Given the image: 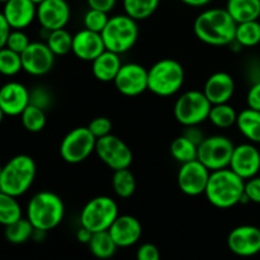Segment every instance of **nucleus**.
<instances>
[{"instance_id": "f257e3e1", "label": "nucleus", "mask_w": 260, "mask_h": 260, "mask_svg": "<svg viewBox=\"0 0 260 260\" xmlns=\"http://www.w3.org/2000/svg\"><path fill=\"white\" fill-rule=\"evenodd\" d=\"M238 23L222 8H211L197 15L193 23L194 35L208 46H229L235 41Z\"/></svg>"}, {"instance_id": "f03ea898", "label": "nucleus", "mask_w": 260, "mask_h": 260, "mask_svg": "<svg viewBox=\"0 0 260 260\" xmlns=\"http://www.w3.org/2000/svg\"><path fill=\"white\" fill-rule=\"evenodd\" d=\"M245 192V180L230 168L211 172L205 196L216 208L228 210L241 202Z\"/></svg>"}, {"instance_id": "7ed1b4c3", "label": "nucleus", "mask_w": 260, "mask_h": 260, "mask_svg": "<svg viewBox=\"0 0 260 260\" xmlns=\"http://www.w3.org/2000/svg\"><path fill=\"white\" fill-rule=\"evenodd\" d=\"M65 216V205L60 196L41 190L32 196L27 205V218L36 230L47 231L57 228Z\"/></svg>"}, {"instance_id": "20e7f679", "label": "nucleus", "mask_w": 260, "mask_h": 260, "mask_svg": "<svg viewBox=\"0 0 260 260\" xmlns=\"http://www.w3.org/2000/svg\"><path fill=\"white\" fill-rule=\"evenodd\" d=\"M37 174V167L29 155H15L3 167L0 190L13 197H20L29 190Z\"/></svg>"}, {"instance_id": "39448f33", "label": "nucleus", "mask_w": 260, "mask_h": 260, "mask_svg": "<svg viewBox=\"0 0 260 260\" xmlns=\"http://www.w3.org/2000/svg\"><path fill=\"white\" fill-rule=\"evenodd\" d=\"M184 68L174 58H161L149 69V90L155 95L172 96L184 85Z\"/></svg>"}, {"instance_id": "423d86ee", "label": "nucleus", "mask_w": 260, "mask_h": 260, "mask_svg": "<svg viewBox=\"0 0 260 260\" xmlns=\"http://www.w3.org/2000/svg\"><path fill=\"white\" fill-rule=\"evenodd\" d=\"M106 50L118 55L126 53L136 45L139 38L137 20L129 15L118 14L109 18L106 28L101 33Z\"/></svg>"}, {"instance_id": "0eeeda50", "label": "nucleus", "mask_w": 260, "mask_h": 260, "mask_svg": "<svg viewBox=\"0 0 260 260\" xmlns=\"http://www.w3.org/2000/svg\"><path fill=\"white\" fill-rule=\"evenodd\" d=\"M118 205L108 196L91 198L80 212V226L91 233L108 231L112 223L118 217Z\"/></svg>"}, {"instance_id": "6e6552de", "label": "nucleus", "mask_w": 260, "mask_h": 260, "mask_svg": "<svg viewBox=\"0 0 260 260\" xmlns=\"http://www.w3.org/2000/svg\"><path fill=\"white\" fill-rule=\"evenodd\" d=\"M211 102L202 90L184 91L174 104V117L182 126H200L208 119Z\"/></svg>"}, {"instance_id": "1a4fd4ad", "label": "nucleus", "mask_w": 260, "mask_h": 260, "mask_svg": "<svg viewBox=\"0 0 260 260\" xmlns=\"http://www.w3.org/2000/svg\"><path fill=\"white\" fill-rule=\"evenodd\" d=\"M234 149V142L222 135L205 137L198 145L197 160H200L210 172L225 169L230 165Z\"/></svg>"}, {"instance_id": "9d476101", "label": "nucleus", "mask_w": 260, "mask_h": 260, "mask_svg": "<svg viewBox=\"0 0 260 260\" xmlns=\"http://www.w3.org/2000/svg\"><path fill=\"white\" fill-rule=\"evenodd\" d=\"M96 139L88 127H76L63 137L60 155L68 164H80L95 152Z\"/></svg>"}, {"instance_id": "9b49d317", "label": "nucleus", "mask_w": 260, "mask_h": 260, "mask_svg": "<svg viewBox=\"0 0 260 260\" xmlns=\"http://www.w3.org/2000/svg\"><path fill=\"white\" fill-rule=\"evenodd\" d=\"M95 154L113 172L131 167L134 154L128 145L116 135H108L96 140Z\"/></svg>"}, {"instance_id": "f8f14e48", "label": "nucleus", "mask_w": 260, "mask_h": 260, "mask_svg": "<svg viewBox=\"0 0 260 260\" xmlns=\"http://www.w3.org/2000/svg\"><path fill=\"white\" fill-rule=\"evenodd\" d=\"M113 83L122 95H141L149 90V70L136 62L123 63Z\"/></svg>"}, {"instance_id": "ddd939ff", "label": "nucleus", "mask_w": 260, "mask_h": 260, "mask_svg": "<svg viewBox=\"0 0 260 260\" xmlns=\"http://www.w3.org/2000/svg\"><path fill=\"white\" fill-rule=\"evenodd\" d=\"M210 175L211 172L200 160L180 164L177 177L178 187L182 190V193L189 197L205 194Z\"/></svg>"}, {"instance_id": "4468645a", "label": "nucleus", "mask_w": 260, "mask_h": 260, "mask_svg": "<svg viewBox=\"0 0 260 260\" xmlns=\"http://www.w3.org/2000/svg\"><path fill=\"white\" fill-rule=\"evenodd\" d=\"M23 70L32 76H43L52 70L55 57L46 42H30L22 53Z\"/></svg>"}, {"instance_id": "2eb2a0df", "label": "nucleus", "mask_w": 260, "mask_h": 260, "mask_svg": "<svg viewBox=\"0 0 260 260\" xmlns=\"http://www.w3.org/2000/svg\"><path fill=\"white\" fill-rule=\"evenodd\" d=\"M229 168L244 180L258 175L260 172L259 147H256L253 142L235 146Z\"/></svg>"}, {"instance_id": "dca6fc26", "label": "nucleus", "mask_w": 260, "mask_h": 260, "mask_svg": "<svg viewBox=\"0 0 260 260\" xmlns=\"http://www.w3.org/2000/svg\"><path fill=\"white\" fill-rule=\"evenodd\" d=\"M71 17L70 5L66 0H45L37 5V20L45 30L65 28Z\"/></svg>"}, {"instance_id": "f3484780", "label": "nucleus", "mask_w": 260, "mask_h": 260, "mask_svg": "<svg viewBox=\"0 0 260 260\" xmlns=\"http://www.w3.org/2000/svg\"><path fill=\"white\" fill-rule=\"evenodd\" d=\"M228 246L235 255H256L260 253V229L251 225L233 229L228 236Z\"/></svg>"}, {"instance_id": "a211bd4d", "label": "nucleus", "mask_w": 260, "mask_h": 260, "mask_svg": "<svg viewBox=\"0 0 260 260\" xmlns=\"http://www.w3.org/2000/svg\"><path fill=\"white\" fill-rule=\"evenodd\" d=\"M29 106V90L18 81H9L0 86V108L5 116H20Z\"/></svg>"}, {"instance_id": "6ab92c4d", "label": "nucleus", "mask_w": 260, "mask_h": 260, "mask_svg": "<svg viewBox=\"0 0 260 260\" xmlns=\"http://www.w3.org/2000/svg\"><path fill=\"white\" fill-rule=\"evenodd\" d=\"M106 51L103 38L101 33L89 29H81L76 32L73 37V50L71 52L81 61L91 62L102 52Z\"/></svg>"}, {"instance_id": "aec40b11", "label": "nucleus", "mask_w": 260, "mask_h": 260, "mask_svg": "<svg viewBox=\"0 0 260 260\" xmlns=\"http://www.w3.org/2000/svg\"><path fill=\"white\" fill-rule=\"evenodd\" d=\"M202 91L211 104L229 103L235 94V80L225 71H217L208 76Z\"/></svg>"}, {"instance_id": "412c9836", "label": "nucleus", "mask_w": 260, "mask_h": 260, "mask_svg": "<svg viewBox=\"0 0 260 260\" xmlns=\"http://www.w3.org/2000/svg\"><path fill=\"white\" fill-rule=\"evenodd\" d=\"M109 234L118 248L135 245L142 235V225L131 215H121L109 228Z\"/></svg>"}, {"instance_id": "4be33fe9", "label": "nucleus", "mask_w": 260, "mask_h": 260, "mask_svg": "<svg viewBox=\"0 0 260 260\" xmlns=\"http://www.w3.org/2000/svg\"><path fill=\"white\" fill-rule=\"evenodd\" d=\"M3 14L12 29L24 30L37 19V5L32 0H8L4 3Z\"/></svg>"}, {"instance_id": "5701e85b", "label": "nucleus", "mask_w": 260, "mask_h": 260, "mask_svg": "<svg viewBox=\"0 0 260 260\" xmlns=\"http://www.w3.org/2000/svg\"><path fill=\"white\" fill-rule=\"evenodd\" d=\"M123 65L118 53L106 50L91 61V73L102 83H113L119 69Z\"/></svg>"}, {"instance_id": "b1692460", "label": "nucleus", "mask_w": 260, "mask_h": 260, "mask_svg": "<svg viewBox=\"0 0 260 260\" xmlns=\"http://www.w3.org/2000/svg\"><path fill=\"white\" fill-rule=\"evenodd\" d=\"M226 10L236 23L258 20L260 18V0H228Z\"/></svg>"}, {"instance_id": "393cba45", "label": "nucleus", "mask_w": 260, "mask_h": 260, "mask_svg": "<svg viewBox=\"0 0 260 260\" xmlns=\"http://www.w3.org/2000/svg\"><path fill=\"white\" fill-rule=\"evenodd\" d=\"M236 126L240 134L253 144H260V111L246 108L238 114Z\"/></svg>"}, {"instance_id": "a878e982", "label": "nucleus", "mask_w": 260, "mask_h": 260, "mask_svg": "<svg viewBox=\"0 0 260 260\" xmlns=\"http://www.w3.org/2000/svg\"><path fill=\"white\" fill-rule=\"evenodd\" d=\"M89 250L95 258L98 259H109L116 254L117 244L112 239L109 231H101V233H94L90 241L88 244Z\"/></svg>"}, {"instance_id": "bb28decb", "label": "nucleus", "mask_w": 260, "mask_h": 260, "mask_svg": "<svg viewBox=\"0 0 260 260\" xmlns=\"http://www.w3.org/2000/svg\"><path fill=\"white\" fill-rule=\"evenodd\" d=\"M170 155L180 164L193 161V160H197L198 145L187 139L184 135H180L170 144Z\"/></svg>"}, {"instance_id": "cd10ccee", "label": "nucleus", "mask_w": 260, "mask_h": 260, "mask_svg": "<svg viewBox=\"0 0 260 260\" xmlns=\"http://www.w3.org/2000/svg\"><path fill=\"white\" fill-rule=\"evenodd\" d=\"M238 112L229 103L213 104L211 107L208 121L217 128H230L238 121Z\"/></svg>"}, {"instance_id": "c85d7f7f", "label": "nucleus", "mask_w": 260, "mask_h": 260, "mask_svg": "<svg viewBox=\"0 0 260 260\" xmlns=\"http://www.w3.org/2000/svg\"><path fill=\"white\" fill-rule=\"evenodd\" d=\"M127 15L135 20H145L151 17L159 8L160 0H122Z\"/></svg>"}, {"instance_id": "c756f323", "label": "nucleus", "mask_w": 260, "mask_h": 260, "mask_svg": "<svg viewBox=\"0 0 260 260\" xmlns=\"http://www.w3.org/2000/svg\"><path fill=\"white\" fill-rule=\"evenodd\" d=\"M74 36L65 28L51 30L45 38L46 43L55 56H65L73 50Z\"/></svg>"}, {"instance_id": "7c9ffc66", "label": "nucleus", "mask_w": 260, "mask_h": 260, "mask_svg": "<svg viewBox=\"0 0 260 260\" xmlns=\"http://www.w3.org/2000/svg\"><path fill=\"white\" fill-rule=\"evenodd\" d=\"M112 188L119 198L132 197L136 190V178L128 168L116 170L112 177Z\"/></svg>"}, {"instance_id": "2f4dec72", "label": "nucleus", "mask_w": 260, "mask_h": 260, "mask_svg": "<svg viewBox=\"0 0 260 260\" xmlns=\"http://www.w3.org/2000/svg\"><path fill=\"white\" fill-rule=\"evenodd\" d=\"M33 234H35V228L27 217H22L15 222L5 226L4 231L5 239L10 244H15V245L28 241L30 238H33Z\"/></svg>"}, {"instance_id": "473e14b6", "label": "nucleus", "mask_w": 260, "mask_h": 260, "mask_svg": "<svg viewBox=\"0 0 260 260\" xmlns=\"http://www.w3.org/2000/svg\"><path fill=\"white\" fill-rule=\"evenodd\" d=\"M235 41L241 47H255L260 43V23L258 20L238 23Z\"/></svg>"}, {"instance_id": "72a5a7b5", "label": "nucleus", "mask_w": 260, "mask_h": 260, "mask_svg": "<svg viewBox=\"0 0 260 260\" xmlns=\"http://www.w3.org/2000/svg\"><path fill=\"white\" fill-rule=\"evenodd\" d=\"M22 218V207L17 197L0 190V225L8 226Z\"/></svg>"}, {"instance_id": "f704fd0d", "label": "nucleus", "mask_w": 260, "mask_h": 260, "mask_svg": "<svg viewBox=\"0 0 260 260\" xmlns=\"http://www.w3.org/2000/svg\"><path fill=\"white\" fill-rule=\"evenodd\" d=\"M20 121H22L23 127L28 132L37 134L45 128L46 123H47V116H46V111L33 106V104H29L20 114Z\"/></svg>"}, {"instance_id": "c9c22d12", "label": "nucleus", "mask_w": 260, "mask_h": 260, "mask_svg": "<svg viewBox=\"0 0 260 260\" xmlns=\"http://www.w3.org/2000/svg\"><path fill=\"white\" fill-rule=\"evenodd\" d=\"M23 70L22 56L10 48L0 50V74L4 76H14Z\"/></svg>"}, {"instance_id": "e433bc0d", "label": "nucleus", "mask_w": 260, "mask_h": 260, "mask_svg": "<svg viewBox=\"0 0 260 260\" xmlns=\"http://www.w3.org/2000/svg\"><path fill=\"white\" fill-rule=\"evenodd\" d=\"M108 20V13L101 12V10L96 9H90L89 8V10L84 14L83 18L84 28L89 30H93V32L102 33L104 28H106Z\"/></svg>"}, {"instance_id": "4c0bfd02", "label": "nucleus", "mask_w": 260, "mask_h": 260, "mask_svg": "<svg viewBox=\"0 0 260 260\" xmlns=\"http://www.w3.org/2000/svg\"><path fill=\"white\" fill-rule=\"evenodd\" d=\"M53 96L47 88L42 85L35 86L32 90H29V104L38 107V108L47 111L52 107Z\"/></svg>"}, {"instance_id": "58836bf2", "label": "nucleus", "mask_w": 260, "mask_h": 260, "mask_svg": "<svg viewBox=\"0 0 260 260\" xmlns=\"http://www.w3.org/2000/svg\"><path fill=\"white\" fill-rule=\"evenodd\" d=\"M30 45L29 37L27 36V33H24L23 29H12L9 37H8L7 46L5 47L10 48L14 52L22 55L25 50H27L28 46Z\"/></svg>"}, {"instance_id": "ea45409f", "label": "nucleus", "mask_w": 260, "mask_h": 260, "mask_svg": "<svg viewBox=\"0 0 260 260\" xmlns=\"http://www.w3.org/2000/svg\"><path fill=\"white\" fill-rule=\"evenodd\" d=\"M112 127H113V124L108 117H96V118L91 119L90 123L88 124V128L90 129V132L96 140L111 135Z\"/></svg>"}, {"instance_id": "a19ab883", "label": "nucleus", "mask_w": 260, "mask_h": 260, "mask_svg": "<svg viewBox=\"0 0 260 260\" xmlns=\"http://www.w3.org/2000/svg\"><path fill=\"white\" fill-rule=\"evenodd\" d=\"M244 193L251 203L260 205V177L255 175V177L245 180V192Z\"/></svg>"}, {"instance_id": "79ce46f5", "label": "nucleus", "mask_w": 260, "mask_h": 260, "mask_svg": "<svg viewBox=\"0 0 260 260\" xmlns=\"http://www.w3.org/2000/svg\"><path fill=\"white\" fill-rule=\"evenodd\" d=\"M136 260H160V251L154 244H142L136 253Z\"/></svg>"}, {"instance_id": "37998d69", "label": "nucleus", "mask_w": 260, "mask_h": 260, "mask_svg": "<svg viewBox=\"0 0 260 260\" xmlns=\"http://www.w3.org/2000/svg\"><path fill=\"white\" fill-rule=\"evenodd\" d=\"M246 103L248 107L255 111H260V80L250 86L246 94Z\"/></svg>"}, {"instance_id": "c03bdc74", "label": "nucleus", "mask_w": 260, "mask_h": 260, "mask_svg": "<svg viewBox=\"0 0 260 260\" xmlns=\"http://www.w3.org/2000/svg\"><path fill=\"white\" fill-rule=\"evenodd\" d=\"M90 9L101 10V12L109 13L114 9L117 0H86Z\"/></svg>"}, {"instance_id": "a18cd8bd", "label": "nucleus", "mask_w": 260, "mask_h": 260, "mask_svg": "<svg viewBox=\"0 0 260 260\" xmlns=\"http://www.w3.org/2000/svg\"><path fill=\"white\" fill-rule=\"evenodd\" d=\"M10 32H12V27L9 25V23H8L7 18L4 17L3 12H0V50L7 46V41Z\"/></svg>"}, {"instance_id": "49530a36", "label": "nucleus", "mask_w": 260, "mask_h": 260, "mask_svg": "<svg viewBox=\"0 0 260 260\" xmlns=\"http://www.w3.org/2000/svg\"><path fill=\"white\" fill-rule=\"evenodd\" d=\"M184 135L187 139H189L190 141L194 142L196 145H200L201 142L205 140V134H203L202 129L200 128L198 126H188L185 127V131H184Z\"/></svg>"}, {"instance_id": "de8ad7c7", "label": "nucleus", "mask_w": 260, "mask_h": 260, "mask_svg": "<svg viewBox=\"0 0 260 260\" xmlns=\"http://www.w3.org/2000/svg\"><path fill=\"white\" fill-rule=\"evenodd\" d=\"M91 236H93V233L89 231L88 229L83 228V226H80V229L76 231V239H78V241H80L83 244H89Z\"/></svg>"}, {"instance_id": "09e8293b", "label": "nucleus", "mask_w": 260, "mask_h": 260, "mask_svg": "<svg viewBox=\"0 0 260 260\" xmlns=\"http://www.w3.org/2000/svg\"><path fill=\"white\" fill-rule=\"evenodd\" d=\"M183 4L188 5V7H192V8H202L206 7V5L210 4L212 0H180Z\"/></svg>"}, {"instance_id": "8fccbe9b", "label": "nucleus", "mask_w": 260, "mask_h": 260, "mask_svg": "<svg viewBox=\"0 0 260 260\" xmlns=\"http://www.w3.org/2000/svg\"><path fill=\"white\" fill-rule=\"evenodd\" d=\"M4 112L2 111V108H0V124H2V122H3V119H4Z\"/></svg>"}, {"instance_id": "3c124183", "label": "nucleus", "mask_w": 260, "mask_h": 260, "mask_svg": "<svg viewBox=\"0 0 260 260\" xmlns=\"http://www.w3.org/2000/svg\"><path fill=\"white\" fill-rule=\"evenodd\" d=\"M32 2H33V3H35V4H36V5H40V4H41V3H43V2H45V0H32Z\"/></svg>"}, {"instance_id": "603ef678", "label": "nucleus", "mask_w": 260, "mask_h": 260, "mask_svg": "<svg viewBox=\"0 0 260 260\" xmlns=\"http://www.w3.org/2000/svg\"><path fill=\"white\" fill-rule=\"evenodd\" d=\"M8 0H0V3H3V4H4V3H7Z\"/></svg>"}, {"instance_id": "864d4df0", "label": "nucleus", "mask_w": 260, "mask_h": 260, "mask_svg": "<svg viewBox=\"0 0 260 260\" xmlns=\"http://www.w3.org/2000/svg\"><path fill=\"white\" fill-rule=\"evenodd\" d=\"M2 169H3V167H2V165H0V174H2Z\"/></svg>"}, {"instance_id": "5fc2aeb1", "label": "nucleus", "mask_w": 260, "mask_h": 260, "mask_svg": "<svg viewBox=\"0 0 260 260\" xmlns=\"http://www.w3.org/2000/svg\"><path fill=\"white\" fill-rule=\"evenodd\" d=\"M260 145V144H259ZM259 152H260V146H259Z\"/></svg>"}]
</instances>
